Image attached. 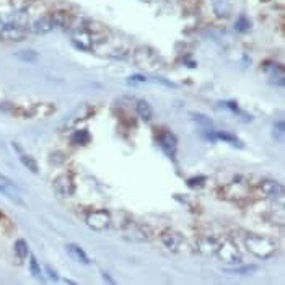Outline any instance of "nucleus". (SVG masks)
Listing matches in <instances>:
<instances>
[{
  "label": "nucleus",
  "instance_id": "nucleus-9",
  "mask_svg": "<svg viewBox=\"0 0 285 285\" xmlns=\"http://www.w3.org/2000/svg\"><path fill=\"white\" fill-rule=\"evenodd\" d=\"M93 114V108L88 106V104H80V106L72 111L69 116L66 118V121H64V127H73L77 126L78 122L85 121V119H88L90 116Z\"/></svg>",
  "mask_w": 285,
  "mask_h": 285
},
{
  "label": "nucleus",
  "instance_id": "nucleus-21",
  "mask_svg": "<svg viewBox=\"0 0 285 285\" xmlns=\"http://www.w3.org/2000/svg\"><path fill=\"white\" fill-rule=\"evenodd\" d=\"M71 142H72V145H77V147H80V145H88L90 142H92V136H90V132L87 131V129L75 131L71 137Z\"/></svg>",
  "mask_w": 285,
  "mask_h": 285
},
{
  "label": "nucleus",
  "instance_id": "nucleus-11",
  "mask_svg": "<svg viewBox=\"0 0 285 285\" xmlns=\"http://www.w3.org/2000/svg\"><path fill=\"white\" fill-rule=\"evenodd\" d=\"M52 29H54V23H52L51 13L41 15V17H38L31 24H29V31L33 34H38V36H44V34L51 33Z\"/></svg>",
  "mask_w": 285,
  "mask_h": 285
},
{
  "label": "nucleus",
  "instance_id": "nucleus-15",
  "mask_svg": "<svg viewBox=\"0 0 285 285\" xmlns=\"http://www.w3.org/2000/svg\"><path fill=\"white\" fill-rule=\"evenodd\" d=\"M209 134H206V139L209 141H223L233 147L243 148V142L239 141L237 136H233L232 132H223V131H207Z\"/></svg>",
  "mask_w": 285,
  "mask_h": 285
},
{
  "label": "nucleus",
  "instance_id": "nucleus-14",
  "mask_svg": "<svg viewBox=\"0 0 285 285\" xmlns=\"http://www.w3.org/2000/svg\"><path fill=\"white\" fill-rule=\"evenodd\" d=\"M124 233H126V237L134 239V241H147L150 238L148 230L145 228L143 225H139L134 222H127L124 225Z\"/></svg>",
  "mask_w": 285,
  "mask_h": 285
},
{
  "label": "nucleus",
  "instance_id": "nucleus-34",
  "mask_svg": "<svg viewBox=\"0 0 285 285\" xmlns=\"http://www.w3.org/2000/svg\"><path fill=\"white\" fill-rule=\"evenodd\" d=\"M103 279H104V281H106V282H109V284H114V281H113L111 277H109V274H106V272L103 274Z\"/></svg>",
  "mask_w": 285,
  "mask_h": 285
},
{
  "label": "nucleus",
  "instance_id": "nucleus-6",
  "mask_svg": "<svg viewBox=\"0 0 285 285\" xmlns=\"http://www.w3.org/2000/svg\"><path fill=\"white\" fill-rule=\"evenodd\" d=\"M258 192L264 199H279L284 196V186L276 179L267 178L258 184Z\"/></svg>",
  "mask_w": 285,
  "mask_h": 285
},
{
  "label": "nucleus",
  "instance_id": "nucleus-33",
  "mask_svg": "<svg viewBox=\"0 0 285 285\" xmlns=\"http://www.w3.org/2000/svg\"><path fill=\"white\" fill-rule=\"evenodd\" d=\"M46 272H48V276L51 281H59V276H57V272L54 271V269L51 266H46Z\"/></svg>",
  "mask_w": 285,
  "mask_h": 285
},
{
  "label": "nucleus",
  "instance_id": "nucleus-19",
  "mask_svg": "<svg viewBox=\"0 0 285 285\" xmlns=\"http://www.w3.org/2000/svg\"><path fill=\"white\" fill-rule=\"evenodd\" d=\"M0 194H3L5 197L10 199V201H12V202H15V204H17V206L24 207V202H23V199L20 197L18 189L10 188V186H7V184H2V183H0Z\"/></svg>",
  "mask_w": 285,
  "mask_h": 285
},
{
  "label": "nucleus",
  "instance_id": "nucleus-22",
  "mask_svg": "<svg viewBox=\"0 0 285 285\" xmlns=\"http://www.w3.org/2000/svg\"><path fill=\"white\" fill-rule=\"evenodd\" d=\"M15 57L20 59V61H23V62L33 64L39 59V54L34 51V49H22V51L15 52Z\"/></svg>",
  "mask_w": 285,
  "mask_h": 285
},
{
  "label": "nucleus",
  "instance_id": "nucleus-24",
  "mask_svg": "<svg viewBox=\"0 0 285 285\" xmlns=\"http://www.w3.org/2000/svg\"><path fill=\"white\" fill-rule=\"evenodd\" d=\"M258 271V266H249V264H246V266H239V267H235V269H225V272L228 274H237V276H249L251 272Z\"/></svg>",
  "mask_w": 285,
  "mask_h": 285
},
{
  "label": "nucleus",
  "instance_id": "nucleus-16",
  "mask_svg": "<svg viewBox=\"0 0 285 285\" xmlns=\"http://www.w3.org/2000/svg\"><path fill=\"white\" fill-rule=\"evenodd\" d=\"M218 246H220V239H217L215 237H202L197 239V244H196L197 251L201 254H206V256L217 253Z\"/></svg>",
  "mask_w": 285,
  "mask_h": 285
},
{
  "label": "nucleus",
  "instance_id": "nucleus-20",
  "mask_svg": "<svg viewBox=\"0 0 285 285\" xmlns=\"http://www.w3.org/2000/svg\"><path fill=\"white\" fill-rule=\"evenodd\" d=\"M136 111L139 114V118L142 119V121L148 122L150 119H152L153 116V111H152V106L145 101V99H139V101L136 103Z\"/></svg>",
  "mask_w": 285,
  "mask_h": 285
},
{
  "label": "nucleus",
  "instance_id": "nucleus-13",
  "mask_svg": "<svg viewBox=\"0 0 285 285\" xmlns=\"http://www.w3.org/2000/svg\"><path fill=\"white\" fill-rule=\"evenodd\" d=\"M54 28L71 29L73 26V15L66 8H57L51 13Z\"/></svg>",
  "mask_w": 285,
  "mask_h": 285
},
{
  "label": "nucleus",
  "instance_id": "nucleus-8",
  "mask_svg": "<svg viewBox=\"0 0 285 285\" xmlns=\"http://www.w3.org/2000/svg\"><path fill=\"white\" fill-rule=\"evenodd\" d=\"M160 239H162L163 246L173 253H178L184 244V237L176 230H165Z\"/></svg>",
  "mask_w": 285,
  "mask_h": 285
},
{
  "label": "nucleus",
  "instance_id": "nucleus-2",
  "mask_svg": "<svg viewBox=\"0 0 285 285\" xmlns=\"http://www.w3.org/2000/svg\"><path fill=\"white\" fill-rule=\"evenodd\" d=\"M28 34V29L23 23L15 22V20H8L3 22L2 28H0V39H7V41H23Z\"/></svg>",
  "mask_w": 285,
  "mask_h": 285
},
{
  "label": "nucleus",
  "instance_id": "nucleus-5",
  "mask_svg": "<svg viewBox=\"0 0 285 285\" xmlns=\"http://www.w3.org/2000/svg\"><path fill=\"white\" fill-rule=\"evenodd\" d=\"M71 38L75 46H78L80 49H83V51H92L95 49V43H93V38L92 34L87 28H85V24H80V26H72L71 29Z\"/></svg>",
  "mask_w": 285,
  "mask_h": 285
},
{
  "label": "nucleus",
  "instance_id": "nucleus-28",
  "mask_svg": "<svg viewBox=\"0 0 285 285\" xmlns=\"http://www.w3.org/2000/svg\"><path fill=\"white\" fill-rule=\"evenodd\" d=\"M206 176H196V178H189L188 179V186L191 189H197V188H202L206 184Z\"/></svg>",
  "mask_w": 285,
  "mask_h": 285
},
{
  "label": "nucleus",
  "instance_id": "nucleus-23",
  "mask_svg": "<svg viewBox=\"0 0 285 285\" xmlns=\"http://www.w3.org/2000/svg\"><path fill=\"white\" fill-rule=\"evenodd\" d=\"M15 254H17V258L20 259V261H23V259H26L28 258V254H29V248H28V243L24 241V239H17L15 241Z\"/></svg>",
  "mask_w": 285,
  "mask_h": 285
},
{
  "label": "nucleus",
  "instance_id": "nucleus-26",
  "mask_svg": "<svg viewBox=\"0 0 285 285\" xmlns=\"http://www.w3.org/2000/svg\"><path fill=\"white\" fill-rule=\"evenodd\" d=\"M191 118H194L199 126H202L204 129H212V119L204 116V114H199V113H191Z\"/></svg>",
  "mask_w": 285,
  "mask_h": 285
},
{
  "label": "nucleus",
  "instance_id": "nucleus-1",
  "mask_svg": "<svg viewBox=\"0 0 285 285\" xmlns=\"http://www.w3.org/2000/svg\"><path fill=\"white\" fill-rule=\"evenodd\" d=\"M244 246L253 256L259 259H269L277 251V244L271 238L261 237V235H248L244 238Z\"/></svg>",
  "mask_w": 285,
  "mask_h": 285
},
{
  "label": "nucleus",
  "instance_id": "nucleus-27",
  "mask_svg": "<svg viewBox=\"0 0 285 285\" xmlns=\"http://www.w3.org/2000/svg\"><path fill=\"white\" fill-rule=\"evenodd\" d=\"M235 28H237L239 33H246L249 31V28H251V22H249L244 15H241V17L237 20V23H235Z\"/></svg>",
  "mask_w": 285,
  "mask_h": 285
},
{
  "label": "nucleus",
  "instance_id": "nucleus-29",
  "mask_svg": "<svg viewBox=\"0 0 285 285\" xmlns=\"http://www.w3.org/2000/svg\"><path fill=\"white\" fill-rule=\"evenodd\" d=\"M217 104L220 108L228 109V111H232V113H239V108H238L237 101H218Z\"/></svg>",
  "mask_w": 285,
  "mask_h": 285
},
{
  "label": "nucleus",
  "instance_id": "nucleus-35",
  "mask_svg": "<svg viewBox=\"0 0 285 285\" xmlns=\"http://www.w3.org/2000/svg\"><path fill=\"white\" fill-rule=\"evenodd\" d=\"M10 0H0V5H8Z\"/></svg>",
  "mask_w": 285,
  "mask_h": 285
},
{
  "label": "nucleus",
  "instance_id": "nucleus-25",
  "mask_svg": "<svg viewBox=\"0 0 285 285\" xmlns=\"http://www.w3.org/2000/svg\"><path fill=\"white\" fill-rule=\"evenodd\" d=\"M29 271H31V276L38 281L43 279V272H41V267H39V262L38 259L34 256H29Z\"/></svg>",
  "mask_w": 285,
  "mask_h": 285
},
{
  "label": "nucleus",
  "instance_id": "nucleus-12",
  "mask_svg": "<svg viewBox=\"0 0 285 285\" xmlns=\"http://www.w3.org/2000/svg\"><path fill=\"white\" fill-rule=\"evenodd\" d=\"M223 194L227 196V199H232V201H241V199L249 197V186L246 183H230L228 186H225Z\"/></svg>",
  "mask_w": 285,
  "mask_h": 285
},
{
  "label": "nucleus",
  "instance_id": "nucleus-32",
  "mask_svg": "<svg viewBox=\"0 0 285 285\" xmlns=\"http://www.w3.org/2000/svg\"><path fill=\"white\" fill-rule=\"evenodd\" d=\"M0 183H2V184H7V186H10V188H15V189H18V186H17V184H15V183H13V181H12V179H10V178H7V176H5L3 173H0Z\"/></svg>",
  "mask_w": 285,
  "mask_h": 285
},
{
  "label": "nucleus",
  "instance_id": "nucleus-7",
  "mask_svg": "<svg viewBox=\"0 0 285 285\" xmlns=\"http://www.w3.org/2000/svg\"><path fill=\"white\" fill-rule=\"evenodd\" d=\"M215 254H217L223 262H230V264L241 262V254H239L237 244L232 241H220V246Z\"/></svg>",
  "mask_w": 285,
  "mask_h": 285
},
{
  "label": "nucleus",
  "instance_id": "nucleus-18",
  "mask_svg": "<svg viewBox=\"0 0 285 285\" xmlns=\"http://www.w3.org/2000/svg\"><path fill=\"white\" fill-rule=\"evenodd\" d=\"M66 249H67V253L71 254V258H73L77 262L85 264V266H88V264H90V258L87 256V253H85L83 249L78 246V244L69 243L67 246H66Z\"/></svg>",
  "mask_w": 285,
  "mask_h": 285
},
{
  "label": "nucleus",
  "instance_id": "nucleus-17",
  "mask_svg": "<svg viewBox=\"0 0 285 285\" xmlns=\"http://www.w3.org/2000/svg\"><path fill=\"white\" fill-rule=\"evenodd\" d=\"M13 145V148L18 152V158H20V162H22V165L24 168H28V171H31L34 174H38L39 173V166H38V163H36V160H34L31 155H28V153H24L22 148H20V145L18 143H12Z\"/></svg>",
  "mask_w": 285,
  "mask_h": 285
},
{
  "label": "nucleus",
  "instance_id": "nucleus-10",
  "mask_svg": "<svg viewBox=\"0 0 285 285\" xmlns=\"http://www.w3.org/2000/svg\"><path fill=\"white\" fill-rule=\"evenodd\" d=\"M158 143H160V148H162L163 152L166 153L169 158H174V157H176L178 139H176V136H174L173 132L163 131V132L158 136Z\"/></svg>",
  "mask_w": 285,
  "mask_h": 285
},
{
  "label": "nucleus",
  "instance_id": "nucleus-30",
  "mask_svg": "<svg viewBox=\"0 0 285 285\" xmlns=\"http://www.w3.org/2000/svg\"><path fill=\"white\" fill-rule=\"evenodd\" d=\"M284 132H285V124H284V121H277L276 126H274V137H276L277 141H282V139H284Z\"/></svg>",
  "mask_w": 285,
  "mask_h": 285
},
{
  "label": "nucleus",
  "instance_id": "nucleus-4",
  "mask_svg": "<svg viewBox=\"0 0 285 285\" xmlns=\"http://www.w3.org/2000/svg\"><path fill=\"white\" fill-rule=\"evenodd\" d=\"M52 188H54V192H56L61 199L72 197V196H73V192H75V181H73V176H72L71 173L59 174V176H57L56 179H54Z\"/></svg>",
  "mask_w": 285,
  "mask_h": 285
},
{
  "label": "nucleus",
  "instance_id": "nucleus-31",
  "mask_svg": "<svg viewBox=\"0 0 285 285\" xmlns=\"http://www.w3.org/2000/svg\"><path fill=\"white\" fill-rule=\"evenodd\" d=\"M145 80H147V78H145L143 75L137 73V75H131V77H129V83H132V85H136V83H143Z\"/></svg>",
  "mask_w": 285,
  "mask_h": 285
},
{
  "label": "nucleus",
  "instance_id": "nucleus-3",
  "mask_svg": "<svg viewBox=\"0 0 285 285\" xmlns=\"http://www.w3.org/2000/svg\"><path fill=\"white\" fill-rule=\"evenodd\" d=\"M85 223L95 232H103L113 223V217L108 211H92L85 217Z\"/></svg>",
  "mask_w": 285,
  "mask_h": 285
}]
</instances>
